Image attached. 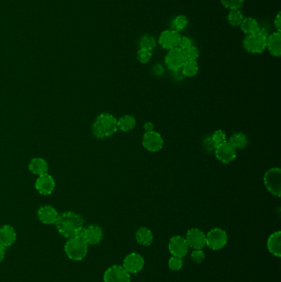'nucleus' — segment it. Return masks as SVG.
<instances>
[{
  "mask_svg": "<svg viewBox=\"0 0 281 282\" xmlns=\"http://www.w3.org/2000/svg\"><path fill=\"white\" fill-rule=\"evenodd\" d=\"M84 223L82 216L73 211H66L59 215L55 224L62 236L70 239L81 234L84 229Z\"/></svg>",
  "mask_w": 281,
  "mask_h": 282,
  "instance_id": "f257e3e1",
  "label": "nucleus"
},
{
  "mask_svg": "<svg viewBox=\"0 0 281 282\" xmlns=\"http://www.w3.org/2000/svg\"><path fill=\"white\" fill-rule=\"evenodd\" d=\"M117 119L110 113H101L92 124V134L97 139L111 137L117 132Z\"/></svg>",
  "mask_w": 281,
  "mask_h": 282,
  "instance_id": "f03ea898",
  "label": "nucleus"
},
{
  "mask_svg": "<svg viewBox=\"0 0 281 282\" xmlns=\"http://www.w3.org/2000/svg\"><path fill=\"white\" fill-rule=\"evenodd\" d=\"M67 257L73 261H81L87 256L88 244L81 234L68 239L64 245Z\"/></svg>",
  "mask_w": 281,
  "mask_h": 282,
  "instance_id": "7ed1b4c3",
  "label": "nucleus"
},
{
  "mask_svg": "<svg viewBox=\"0 0 281 282\" xmlns=\"http://www.w3.org/2000/svg\"><path fill=\"white\" fill-rule=\"evenodd\" d=\"M268 31L264 28H260L255 33L246 36L243 41V48L252 54H261L266 49V41Z\"/></svg>",
  "mask_w": 281,
  "mask_h": 282,
  "instance_id": "20e7f679",
  "label": "nucleus"
},
{
  "mask_svg": "<svg viewBox=\"0 0 281 282\" xmlns=\"http://www.w3.org/2000/svg\"><path fill=\"white\" fill-rule=\"evenodd\" d=\"M264 184L270 193L280 197L281 193V168H272L266 171L264 175Z\"/></svg>",
  "mask_w": 281,
  "mask_h": 282,
  "instance_id": "39448f33",
  "label": "nucleus"
},
{
  "mask_svg": "<svg viewBox=\"0 0 281 282\" xmlns=\"http://www.w3.org/2000/svg\"><path fill=\"white\" fill-rule=\"evenodd\" d=\"M187 61V58L185 56V52L178 47L171 49L167 53L165 56V64L167 68L171 71H178L182 69L185 62Z\"/></svg>",
  "mask_w": 281,
  "mask_h": 282,
  "instance_id": "423d86ee",
  "label": "nucleus"
},
{
  "mask_svg": "<svg viewBox=\"0 0 281 282\" xmlns=\"http://www.w3.org/2000/svg\"><path fill=\"white\" fill-rule=\"evenodd\" d=\"M228 237L224 229L215 228L206 234V246L212 250H220L227 244Z\"/></svg>",
  "mask_w": 281,
  "mask_h": 282,
  "instance_id": "0eeeda50",
  "label": "nucleus"
},
{
  "mask_svg": "<svg viewBox=\"0 0 281 282\" xmlns=\"http://www.w3.org/2000/svg\"><path fill=\"white\" fill-rule=\"evenodd\" d=\"M104 282H131V274L120 265L108 267L103 274Z\"/></svg>",
  "mask_w": 281,
  "mask_h": 282,
  "instance_id": "6e6552de",
  "label": "nucleus"
},
{
  "mask_svg": "<svg viewBox=\"0 0 281 282\" xmlns=\"http://www.w3.org/2000/svg\"><path fill=\"white\" fill-rule=\"evenodd\" d=\"M144 264L145 261L142 255L132 252L125 257L122 266L130 274H136L143 269Z\"/></svg>",
  "mask_w": 281,
  "mask_h": 282,
  "instance_id": "1a4fd4ad",
  "label": "nucleus"
},
{
  "mask_svg": "<svg viewBox=\"0 0 281 282\" xmlns=\"http://www.w3.org/2000/svg\"><path fill=\"white\" fill-rule=\"evenodd\" d=\"M214 152L218 160L225 164L232 163L237 157L235 149L230 145L228 141L218 145L217 147L215 148Z\"/></svg>",
  "mask_w": 281,
  "mask_h": 282,
  "instance_id": "9d476101",
  "label": "nucleus"
},
{
  "mask_svg": "<svg viewBox=\"0 0 281 282\" xmlns=\"http://www.w3.org/2000/svg\"><path fill=\"white\" fill-rule=\"evenodd\" d=\"M169 252H171L173 257L183 258L188 252L189 246L184 237L176 235L169 240Z\"/></svg>",
  "mask_w": 281,
  "mask_h": 282,
  "instance_id": "9b49d317",
  "label": "nucleus"
},
{
  "mask_svg": "<svg viewBox=\"0 0 281 282\" xmlns=\"http://www.w3.org/2000/svg\"><path fill=\"white\" fill-rule=\"evenodd\" d=\"M190 248L194 249H202L206 246V234L197 228H192L187 231L185 237Z\"/></svg>",
  "mask_w": 281,
  "mask_h": 282,
  "instance_id": "f8f14e48",
  "label": "nucleus"
},
{
  "mask_svg": "<svg viewBox=\"0 0 281 282\" xmlns=\"http://www.w3.org/2000/svg\"><path fill=\"white\" fill-rule=\"evenodd\" d=\"M142 144L148 151L158 152L163 148L164 139L159 132L153 130L152 132H147L143 135Z\"/></svg>",
  "mask_w": 281,
  "mask_h": 282,
  "instance_id": "ddd939ff",
  "label": "nucleus"
},
{
  "mask_svg": "<svg viewBox=\"0 0 281 282\" xmlns=\"http://www.w3.org/2000/svg\"><path fill=\"white\" fill-rule=\"evenodd\" d=\"M181 35L178 31L173 30H165L160 34L159 43L163 48L168 51L176 48L178 46L179 40Z\"/></svg>",
  "mask_w": 281,
  "mask_h": 282,
  "instance_id": "4468645a",
  "label": "nucleus"
},
{
  "mask_svg": "<svg viewBox=\"0 0 281 282\" xmlns=\"http://www.w3.org/2000/svg\"><path fill=\"white\" fill-rule=\"evenodd\" d=\"M36 189L39 193L43 196H49L54 191L56 183L54 178L48 173L38 176L36 181Z\"/></svg>",
  "mask_w": 281,
  "mask_h": 282,
  "instance_id": "2eb2a0df",
  "label": "nucleus"
},
{
  "mask_svg": "<svg viewBox=\"0 0 281 282\" xmlns=\"http://www.w3.org/2000/svg\"><path fill=\"white\" fill-rule=\"evenodd\" d=\"M81 235L87 242L88 245H97L102 241L103 238V231L101 227L96 224H92L87 226V228H84Z\"/></svg>",
  "mask_w": 281,
  "mask_h": 282,
  "instance_id": "dca6fc26",
  "label": "nucleus"
},
{
  "mask_svg": "<svg viewBox=\"0 0 281 282\" xmlns=\"http://www.w3.org/2000/svg\"><path fill=\"white\" fill-rule=\"evenodd\" d=\"M59 215L58 211L51 206H41L37 211L39 220L42 224H47V225L56 224Z\"/></svg>",
  "mask_w": 281,
  "mask_h": 282,
  "instance_id": "f3484780",
  "label": "nucleus"
},
{
  "mask_svg": "<svg viewBox=\"0 0 281 282\" xmlns=\"http://www.w3.org/2000/svg\"><path fill=\"white\" fill-rule=\"evenodd\" d=\"M17 239L15 229L11 225H3L0 228V244L4 248L13 245Z\"/></svg>",
  "mask_w": 281,
  "mask_h": 282,
  "instance_id": "a211bd4d",
  "label": "nucleus"
},
{
  "mask_svg": "<svg viewBox=\"0 0 281 282\" xmlns=\"http://www.w3.org/2000/svg\"><path fill=\"white\" fill-rule=\"evenodd\" d=\"M266 49L273 56L280 57L281 55V32H274L267 36Z\"/></svg>",
  "mask_w": 281,
  "mask_h": 282,
  "instance_id": "6ab92c4d",
  "label": "nucleus"
},
{
  "mask_svg": "<svg viewBox=\"0 0 281 282\" xmlns=\"http://www.w3.org/2000/svg\"><path fill=\"white\" fill-rule=\"evenodd\" d=\"M267 249L271 254L276 257L281 256V233L276 231L271 234L267 239Z\"/></svg>",
  "mask_w": 281,
  "mask_h": 282,
  "instance_id": "aec40b11",
  "label": "nucleus"
},
{
  "mask_svg": "<svg viewBox=\"0 0 281 282\" xmlns=\"http://www.w3.org/2000/svg\"><path fill=\"white\" fill-rule=\"evenodd\" d=\"M136 240L143 246H149L153 241V234L147 227H140L136 232Z\"/></svg>",
  "mask_w": 281,
  "mask_h": 282,
  "instance_id": "412c9836",
  "label": "nucleus"
},
{
  "mask_svg": "<svg viewBox=\"0 0 281 282\" xmlns=\"http://www.w3.org/2000/svg\"><path fill=\"white\" fill-rule=\"evenodd\" d=\"M240 28L247 36L255 33L260 29L261 26L255 18L248 17L243 18V22L240 24Z\"/></svg>",
  "mask_w": 281,
  "mask_h": 282,
  "instance_id": "4be33fe9",
  "label": "nucleus"
},
{
  "mask_svg": "<svg viewBox=\"0 0 281 282\" xmlns=\"http://www.w3.org/2000/svg\"><path fill=\"white\" fill-rule=\"evenodd\" d=\"M48 164L43 158H33L29 164V170L36 175H42L48 172Z\"/></svg>",
  "mask_w": 281,
  "mask_h": 282,
  "instance_id": "5701e85b",
  "label": "nucleus"
},
{
  "mask_svg": "<svg viewBox=\"0 0 281 282\" xmlns=\"http://www.w3.org/2000/svg\"><path fill=\"white\" fill-rule=\"evenodd\" d=\"M136 118L131 115H125L117 119L118 129H120L123 132H128L133 130L136 126Z\"/></svg>",
  "mask_w": 281,
  "mask_h": 282,
  "instance_id": "b1692460",
  "label": "nucleus"
},
{
  "mask_svg": "<svg viewBox=\"0 0 281 282\" xmlns=\"http://www.w3.org/2000/svg\"><path fill=\"white\" fill-rule=\"evenodd\" d=\"M228 142H229L230 145H232L237 150L244 149L248 145V140L245 134L238 132L233 134L230 137Z\"/></svg>",
  "mask_w": 281,
  "mask_h": 282,
  "instance_id": "393cba45",
  "label": "nucleus"
},
{
  "mask_svg": "<svg viewBox=\"0 0 281 282\" xmlns=\"http://www.w3.org/2000/svg\"><path fill=\"white\" fill-rule=\"evenodd\" d=\"M182 74L186 77H194L198 74L199 72V65L197 64V61H187L183 64L182 68Z\"/></svg>",
  "mask_w": 281,
  "mask_h": 282,
  "instance_id": "a878e982",
  "label": "nucleus"
},
{
  "mask_svg": "<svg viewBox=\"0 0 281 282\" xmlns=\"http://www.w3.org/2000/svg\"><path fill=\"white\" fill-rule=\"evenodd\" d=\"M244 16L239 9H235V10H231L230 13L227 15V21L229 23L230 25L233 26V27H238L240 26L241 23L243 22Z\"/></svg>",
  "mask_w": 281,
  "mask_h": 282,
  "instance_id": "bb28decb",
  "label": "nucleus"
},
{
  "mask_svg": "<svg viewBox=\"0 0 281 282\" xmlns=\"http://www.w3.org/2000/svg\"><path fill=\"white\" fill-rule=\"evenodd\" d=\"M187 25H188V18H187V16L185 15L176 16L171 23L172 29L178 31V32L184 30L185 28H187Z\"/></svg>",
  "mask_w": 281,
  "mask_h": 282,
  "instance_id": "cd10ccee",
  "label": "nucleus"
},
{
  "mask_svg": "<svg viewBox=\"0 0 281 282\" xmlns=\"http://www.w3.org/2000/svg\"><path fill=\"white\" fill-rule=\"evenodd\" d=\"M157 46L156 41L153 36L146 35L141 37L140 41V49H144L152 51Z\"/></svg>",
  "mask_w": 281,
  "mask_h": 282,
  "instance_id": "c85d7f7f",
  "label": "nucleus"
},
{
  "mask_svg": "<svg viewBox=\"0 0 281 282\" xmlns=\"http://www.w3.org/2000/svg\"><path fill=\"white\" fill-rule=\"evenodd\" d=\"M152 56H153L152 51L144 50V49H140L136 54L137 60L142 64H147L148 62H149Z\"/></svg>",
  "mask_w": 281,
  "mask_h": 282,
  "instance_id": "c756f323",
  "label": "nucleus"
},
{
  "mask_svg": "<svg viewBox=\"0 0 281 282\" xmlns=\"http://www.w3.org/2000/svg\"><path fill=\"white\" fill-rule=\"evenodd\" d=\"M222 5L230 10H235L242 8L243 0H220Z\"/></svg>",
  "mask_w": 281,
  "mask_h": 282,
  "instance_id": "7c9ffc66",
  "label": "nucleus"
},
{
  "mask_svg": "<svg viewBox=\"0 0 281 282\" xmlns=\"http://www.w3.org/2000/svg\"><path fill=\"white\" fill-rule=\"evenodd\" d=\"M183 267V261L181 257H172L169 259V267L173 272H178Z\"/></svg>",
  "mask_w": 281,
  "mask_h": 282,
  "instance_id": "2f4dec72",
  "label": "nucleus"
},
{
  "mask_svg": "<svg viewBox=\"0 0 281 282\" xmlns=\"http://www.w3.org/2000/svg\"><path fill=\"white\" fill-rule=\"evenodd\" d=\"M191 258L194 263L199 264V263L204 262V258H205V253L202 249H195L192 251V254H191Z\"/></svg>",
  "mask_w": 281,
  "mask_h": 282,
  "instance_id": "473e14b6",
  "label": "nucleus"
},
{
  "mask_svg": "<svg viewBox=\"0 0 281 282\" xmlns=\"http://www.w3.org/2000/svg\"><path fill=\"white\" fill-rule=\"evenodd\" d=\"M184 52L187 61H197V59L199 58V51L197 46H192Z\"/></svg>",
  "mask_w": 281,
  "mask_h": 282,
  "instance_id": "72a5a7b5",
  "label": "nucleus"
},
{
  "mask_svg": "<svg viewBox=\"0 0 281 282\" xmlns=\"http://www.w3.org/2000/svg\"><path fill=\"white\" fill-rule=\"evenodd\" d=\"M211 138L214 140V142L215 143L216 146L227 141L226 134L222 130H218L215 131V132L213 133V135H211Z\"/></svg>",
  "mask_w": 281,
  "mask_h": 282,
  "instance_id": "f704fd0d",
  "label": "nucleus"
},
{
  "mask_svg": "<svg viewBox=\"0 0 281 282\" xmlns=\"http://www.w3.org/2000/svg\"><path fill=\"white\" fill-rule=\"evenodd\" d=\"M192 46H193L192 39L187 37V36H181L180 40H179L178 46H177L179 49L185 51Z\"/></svg>",
  "mask_w": 281,
  "mask_h": 282,
  "instance_id": "c9c22d12",
  "label": "nucleus"
},
{
  "mask_svg": "<svg viewBox=\"0 0 281 282\" xmlns=\"http://www.w3.org/2000/svg\"><path fill=\"white\" fill-rule=\"evenodd\" d=\"M204 147L209 152H212V151H215V148L217 147V146L215 145V143L214 142L211 136H208V137L204 139Z\"/></svg>",
  "mask_w": 281,
  "mask_h": 282,
  "instance_id": "e433bc0d",
  "label": "nucleus"
},
{
  "mask_svg": "<svg viewBox=\"0 0 281 282\" xmlns=\"http://www.w3.org/2000/svg\"><path fill=\"white\" fill-rule=\"evenodd\" d=\"M274 25H275V28H276V31H277V32H281V13H277V15L276 16V18H275V20H274Z\"/></svg>",
  "mask_w": 281,
  "mask_h": 282,
  "instance_id": "4c0bfd02",
  "label": "nucleus"
},
{
  "mask_svg": "<svg viewBox=\"0 0 281 282\" xmlns=\"http://www.w3.org/2000/svg\"><path fill=\"white\" fill-rule=\"evenodd\" d=\"M143 129L145 130V133L152 132L154 130V125L153 122H147L143 125Z\"/></svg>",
  "mask_w": 281,
  "mask_h": 282,
  "instance_id": "58836bf2",
  "label": "nucleus"
},
{
  "mask_svg": "<svg viewBox=\"0 0 281 282\" xmlns=\"http://www.w3.org/2000/svg\"><path fill=\"white\" fill-rule=\"evenodd\" d=\"M6 255V248L0 244V263L3 262Z\"/></svg>",
  "mask_w": 281,
  "mask_h": 282,
  "instance_id": "ea45409f",
  "label": "nucleus"
}]
</instances>
